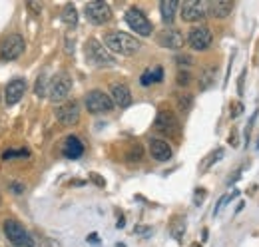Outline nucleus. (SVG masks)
Wrapping results in <instances>:
<instances>
[{
    "instance_id": "nucleus-1",
    "label": "nucleus",
    "mask_w": 259,
    "mask_h": 247,
    "mask_svg": "<svg viewBox=\"0 0 259 247\" xmlns=\"http://www.w3.org/2000/svg\"><path fill=\"white\" fill-rule=\"evenodd\" d=\"M104 44H106L108 50H112L116 54H122V56H134L142 48L138 38H134L128 32H110V34L104 36Z\"/></svg>"
},
{
    "instance_id": "nucleus-2",
    "label": "nucleus",
    "mask_w": 259,
    "mask_h": 247,
    "mask_svg": "<svg viewBox=\"0 0 259 247\" xmlns=\"http://www.w3.org/2000/svg\"><path fill=\"white\" fill-rule=\"evenodd\" d=\"M84 56H86V60L90 62L92 66H98V68H110V66L116 64L114 56L110 54V50H108L106 46H102V42L96 40V38H90V40L86 42V46H84Z\"/></svg>"
},
{
    "instance_id": "nucleus-3",
    "label": "nucleus",
    "mask_w": 259,
    "mask_h": 247,
    "mask_svg": "<svg viewBox=\"0 0 259 247\" xmlns=\"http://www.w3.org/2000/svg\"><path fill=\"white\" fill-rule=\"evenodd\" d=\"M4 235L8 237V241L14 247H34L32 235L16 219H6L4 221Z\"/></svg>"
},
{
    "instance_id": "nucleus-4",
    "label": "nucleus",
    "mask_w": 259,
    "mask_h": 247,
    "mask_svg": "<svg viewBox=\"0 0 259 247\" xmlns=\"http://www.w3.org/2000/svg\"><path fill=\"white\" fill-rule=\"evenodd\" d=\"M86 110L90 114H108L114 110V102L110 98V94L102 92V90H92V92L86 94Z\"/></svg>"
},
{
    "instance_id": "nucleus-5",
    "label": "nucleus",
    "mask_w": 259,
    "mask_h": 247,
    "mask_svg": "<svg viewBox=\"0 0 259 247\" xmlns=\"http://www.w3.org/2000/svg\"><path fill=\"white\" fill-rule=\"evenodd\" d=\"M154 128H156L160 134L167 136V138H178V136H180V130H182L180 120H178L169 110H160V112H158Z\"/></svg>"
},
{
    "instance_id": "nucleus-6",
    "label": "nucleus",
    "mask_w": 259,
    "mask_h": 247,
    "mask_svg": "<svg viewBox=\"0 0 259 247\" xmlns=\"http://www.w3.org/2000/svg\"><path fill=\"white\" fill-rule=\"evenodd\" d=\"M72 90V78L66 74V72H60L56 74L52 80H50V86H48V98L52 102H62L68 98V94Z\"/></svg>"
},
{
    "instance_id": "nucleus-7",
    "label": "nucleus",
    "mask_w": 259,
    "mask_h": 247,
    "mask_svg": "<svg viewBox=\"0 0 259 247\" xmlns=\"http://www.w3.org/2000/svg\"><path fill=\"white\" fill-rule=\"evenodd\" d=\"M86 18H88V22L102 26L112 18V8L104 0H92L86 4Z\"/></svg>"
},
{
    "instance_id": "nucleus-8",
    "label": "nucleus",
    "mask_w": 259,
    "mask_h": 247,
    "mask_svg": "<svg viewBox=\"0 0 259 247\" xmlns=\"http://www.w3.org/2000/svg\"><path fill=\"white\" fill-rule=\"evenodd\" d=\"M24 52V38L20 34H10L0 44V58L2 60H16Z\"/></svg>"
},
{
    "instance_id": "nucleus-9",
    "label": "nucleus",
    "mask_w": 259,
    "mask_h": 247,
    "mask_svg": "<svg viewBox=\"0 0 259 247\" xmlns=\"http://www.w3.org/2000/svg\"><path fill=\"white\" fill-rule=\"evenodd\" d=\"M126 24H128L132 30L140 36H150L152 34V22L148 20V16L140 10V8H130L126 12Z\"/></svg>"
},
{
    "instance_id": "nucleus-10",
    "label": "nucleus",
    "mask_w": 259,
    "mask_h": 247,
    "mask_svg": "<svg viewBox=\"0 0 259 247\" xmlns=\"http://www.w3.org/2000/svg\"><path fill=\"white\" fill-rule=\"evenodd\" d=\"M182 8V18L186 22H199L207 16V2L203 0H186L180 4Z\"/></svg>"
},
{
    "instance_id": "nucleus-11",
    "label": "nucleus",
    "mask_w": 259,
    "mask_h": 247,
    "mask_svg": "<svg viewBox=\"0 0 259 247\" xmlns=\"http://www.w3.org/2000/svg\"><path fill=\"white\" fill-rule=\"evenodd\" d=\"M211 42H213V34L207 26H194L188 34V44L197 52L207 50L211 46Z\"/></svg>"
},
{
    "instance_id": "nucleus-12",
    "label": "nucleus",
    "mask_w": 259,
    "mask_h": 247,
    "mask_svg": "<svg viewBox=\"0 0 259 247\" xmlns=\"http://www.w3.org/2000/svg\"><path fill=\"white\" fill-rule=\"evenodd\" d=\"M26 92V80L24 78H14L12 82L6 84V90H4V102L6 106H14L22 100V96Z\"/></svg>"
},
{
    "instance_id": "nucleus-13",
    "label": "nucleus",
    "mask_w": 259,
    "mask_h": 247,
    "mask_svg": "<svg viewBox=\"0 0 259 247\" xmlns=\"http://www.w3.org/2000/svg\"><path fill=\"white\" fill-rule=\"evenodd\" d=\"M56 118L64 126H74L80 120V106L76 102H66L56 110Z\"/></svg>"
},
{
    "instance_id": "nucleus-14",
    "label": "nucleus",
    "mask_w": 259,
    "mask_h": 247,
    "mask_svg": "<svg viewBox=\"0 0 259 247\" xmlns=\"http://www.w3.org/2000/svg\"><path fill=\"white\" fill-rule=\"evenodd\" d=\"M158 42L163 48H169V50H180L184 46V36L182 32L176 30V28H167L158 36Z\"/></svg>"
},
{
    "instance_id": "nucleus-15",
    "label": "nucleus",
    "mask_w": 259,
    "mask_h": 247,
    "mask_svg": "<svg viewBox=\"0 0 259 247\" xmlns=\"http://www.w3.org/2000/svg\"><path fill=\"white\" fill-rule=\"evenodd\" d=\"M110 98L118 108H128L132 106V92L126 84H112L110 88Z\"/></svg>"
},
{
    "instance_id": "nucleus-16",
    "label": "nucleus",
    "mask_w": 259,
    "mask_h": 247,
    "mask_svg": "<svg viewBox=\"0 0 259 247\" xmlns=\"http://www.w3.org/2000/svg\"><path fill=\"white\" fill-rule=\"evenodd\" d=\"M150 154H152L154 159H158V161H167V159H171L174 152H171V148H169L167 142L154 138V140H150Z\"/></svg>"
},
{
    "instance_id": "nucleus-17",
    "label": "nucleus",
    "mask_w": 259,
    "mask_h": 247,
    "mask_svg": "<svg viewBox=\"0 0 259 247\" xmlns=\"http://www.w3.org/2000/svg\"><path fill=\"white\" fill-rule=\"evenodd\" d=\"M233 10V2L231 0H211L207 2V14L213 18H227Z\"/></svg>"
},
{
    "instance_id": "nucleus-18",
    "label": "nucleus",
    "mask_w": 259,
    "mask_h": 247,
    "mask_svg": "<svg viewBox=\"0 0 259 247\" xmlns=\"http://www.w3.org/2000/svg\"><path fill=\"white\" fill-rule=\"evenodd\" d=\"M62 154L70 159H78L80 155L84 154V144L80 142V138L76 136H68L64 140V148H62Z\"/></svg>"
},
{
    "instance_id": "nucleus-19",
    "label": "nucleus",
    "mask_w": 259,
    "mask_h": 247,
    "mask_svg": "<svg viewBox=\"0 0 259 247\" xmlns=\"http://www.w3.org/2000/svg\"><path fill=\"white\" fill-rule=\"evenodd\" d=\"M178 8H180V2H176V0H163V2H160V12H162V20L165 24L174 22Z\"/></svg>"
},
{
    "instance_id": "nucleus-20",
    "label": "nucleus",
    "mask_w": 259,
    "mask_h": 247,
    "mask_svg": "<svg viewBox=\"0 0 259 247\" xmlns=\"http://www.w3.org/2000/svg\"><path fill=\"white\" fill-rule=\"evenodd\" d=\"M215 78H218V70L213 66H207L201 70V76H199V90H207L215 84Z\"/></svg>"
},
{
    "instance_id": "nucleus-21",
    "label": "nucleus",
    "mask_w": 259,
    "mask_h": 247,
    "mask_svg": "<svg viewBox=\"0 0 259 247\" xmlns=\"http://www.w3.org/2000/svg\"><path fill=\"white\" fill-rule=\"evenodd\" d=\"M60 18H62V22H64L66 26H70V28H76V24H78V12H76V6H74L72 2L64 4Z\"/></svg>"
},
{
    "instance_id": "nucleus-22",
    "label": "nucleus",
    "mask_w": 259,
    "mask_h": 247,
    "mask_svg": "<svg viewBox=\"0 0 259 247\" xmlns=\"http://www.w3.org/2000/svg\"><path fill=\"white\" fill-rule=\"evenodd\" d=\"M224 157V150L222 148H218V150H213V152H209V154L205 155V159L199 163V172H207L215 161H220Z\"/></svg>"
},
{
    "instance_id": "nucleus-23",
    "label": "nucleus",
    "mask_w": 259,
    "mask_h": 247,
    "mask_svg": "<svg viewBox=\"0 0 259 247\" xmlns=\"http://www.w3.org/2000/svg\"><path fill=\"white\" fill-rule=\"evenodd\" d=\"M169 231H171V235L180 241L182 237H184V233H186V219L184 217H176L174 221H171V227H169Z\"/></svg>"
},
{
    "instance_id": "nucleus-24",
    "label": "nucleus",
    "mask_w": 259,
    "mask_h": 247,
    "mask_svg": "<svg viewBox=\"0 0 259 247\" xmlns=\"http://www.w3.org/2000/svg\"><path fill=\"white\" fill-rule=\"evenodd\" d=\"M176 102H178V108H180L182 112H190L192 106H194V96L188 92L178 94V96H176Z\"/></svg>"
},
{
    "instance_id": "nucleus-25",
    "label": "nucleus",
    "mask_w": 259,
    "mask_h": 247,
    "mask_svg": "<svg viewBox=\"0 0 259 247\" xmlns=\"http://www.w3.org/2000/svg\"><path fill=\"white\" fill-rule=\"evenodd\" d=\"M48 86H50V82H46V76H40V78L36 80V86H34L36 96H38V98L48 96Z\"/></svg>"
},
{
    "instance_id": "nucleus-26",
    "label": "nucleus",
    "mask_w": 259,
    "mask_h": 247,
    "mask_svg": "<svg viewBox=\"0 0 259 247\" xmlns=\"http://www.w3.org/2000/svg\"><path fill=\"white\" fill-rule=\"evenodd\" d=\"M30 152L28 150H6L2 154V159H14V157H28Z\"/></svg>"
},
{
    "instance_id": "nucleus-27",
    "label": "nucleus",
    "mask_w": 259,
    "mask_h": 247,
    "mask_svg": "<svg viewBox=\"0 0 259 247\" xmlns=\"http://www.w3.org/2000/svg\"><path fill=\"white\" fill-rule=\"evenodd\" d=\"M142 155H144L142 146H140V144H136V146L132 148V152L128 154V159H130V161H140V159H142Z\"/></svg>"
},
{
    "instance_id": "nucleus-28",
    "label": "nucleus",
    "mask_w": 259,
    "mask_h": 247,
    "mask_svg": "<svg viewBox=\"0 0 259 247\" xmlns=\"http://www.w3.org/2000/svg\"><path fill=\"white\" fill-rule=\"evenodd\" d=\"M229 108H231V112H229V114H231V118H233V120H235V118H239V116H241V112H243V104H241L239 100H237V102H231V106H229Z\"/></svg>"
},
{
    "instance_id": "nucleus-29",
    "label": "nucleus",
    "mask_w": 259,
    "mask_h": 247,
    "mask_svg": "<svg viewBox=\"0 0 259 247\" xmlns=\"http://www.w3.org/2000/svg\"><path fill=\"white\" fill-rule=\"evenodd\" d=\"M190 82H192V80H190V74L184 72V70H180V72H178V84H180V86H188Z\"/></svg>"
},
{
    "instance_id": "nucleus-30",
    "label": "nucleus",
    "mask_w": 259,
    "mask_h": 247,
    "mask_svg": "<svg viewBox=\"0 0 259 247\" xmlns=\"http://www.w3.org/2000/svg\"><path fill=\"white\" fill-rule=\"evenodd\" d=\"M142 86H150V84H154V80H152V70H146L144 74H142Z\"/></svg>"
},
{
    "instance_id": "nucleus-31",
    "label": "nucleus",
    "mask_w": 259,
    "mask_h": 247,
    "mask_svg": "<svg viewBox=\"0 0 259 247\" xmlns=\"http://www.w3.org/2000/svg\"><path fill=\"white\" fill-rule=\"evenodd\" d=\"M152 80H154V82H162L163 80V70L160 68V66L152 70Z\"/></svg>"
},
{
    "instance_id": "nucleus-32",
    "label": "nucleus",
    "mask_w": 259,
    "mask_h": 247,
    "mask_svg": "<svg viewBox=\"0 0 259 247\" xmlns=\"http://www.w3.org/2000/svg\"><path fill=\"white\" fill-rule=\"evenodd\" d=\"M203 199H205V191H203V187H197V191H195V197H194L195 205H199Z\"/></svg>"
},
{
    "instance_id": "nucleus-33",
    "label": "nucleus",
    "mask_w": 259,
    "mask_h": 247,
    "mask_svg": "<svg viewBox=\"0 0 259 247\" xmlns=\"http://www.w3.org/2000/svg\"><path fill=\"white\" fill-rule=\"evenodd\" d=\"M229 199H231V197H229V195H224V197H222V199H220V201H218V205H215V210H213V216H218V214H220V212H222V208H224V205H226V201H229Z\"/></svg>"
},
{
    "instance_id": "nucleus-34",
    "label": "nucleus",
    "mask_w": 259,
    "mask_h": 247,
    "mask_svg": "<svg viewBox=\"0 0 259 247\" xmlns=\"http://www.w3.org/2000/svg\"><path fill=\"white\" fill-rule=\"evenodd\" d=\"M10 187H12V191H14L16 195H20V193H24V185H22V184H18V182H12V184H10Z\"/></svg>"
},
{
    "instance_id": "nucleus-35",
    "label": "nucleus",
    "mask_w": 259,
    "mask_h": 247,
    "mask_svg": "<svg viewBox=\"0 0 259 247\" xmlns=\"http://www.w3.org/2000/svg\"><path fill=\"white\" fill-rule=\"evenodd\" d=\"M90 178H92V182L96 185H100V187H104L106 185V182H104V178H100L98 174H90Z\"/></svg>"
},
{
    "instance_id": "nucleus-36",
    "label": "nucleus",
    "mask_w": 259,
    "mask_h": 247,
    "mask_svg": "<svg viewBox=\"0 0 259 247\" xmlns=\"http://www.w3.org/2000/svg\"><path fill=\"white\" fill-rule=\"evenodd\" d=\"M243 82H245V70L241 72V76H239V86H237V92H239V96L243 94Z\"/></svg>"
},
{
    "instance_id": "nucleus-37",
    "label": "nucleus",
    "mask_w": 259,
    "mask_h": 247,
    "mask_svg": "<svg viewBox=\"0 0 259 247\" xmlns=\"http://www.w3.org/2000/svg\"><path fill=\"white\" fill-rule=\"evenodd\" d=\"M176 60H178V64H186V66L192 64V58H190V56H178Z\"/></svg>"
},
{
    "instance_id": "nucleus-38",
    "label": "nucleus",
    "mask_w": 259,
    "mask_h": 247,
    "mask_svg": "<svg viewBox=\"0 0 259 247\" xmlns=\"http://www.w3.org/2000/svg\"><path fill=\"white\" fill-rule=\"evenodd\" d=\"M136 233H144V235H150V233H152V229H148V227H136Z\"/></svg>"
},
{
    "instance_id": "nucleus-39",
    "label": "nucleus",
    "mask_w": 259,
    "mask_h": 247,
    "mask_svg": "<svg viewBox=\"0 0 259 247\" xmlns=\"http://www.w3.org/2000/svg\"><path fill=\"white\" fill-rule=\"evenodd\" d=\"M28 8L34 10V12H40V8H42V6H40L38 2H28Z\"/></svg>"
},
{
    "instance_id": "nucleus-40",
    "label": "nucleus",
    "mask_w": 259,
    "mask_h": 247,
    "mask_svg": "<svg viewBox=\"0 0 259 247\" xmlns=\"http://www.w3.org/2000/svg\"><path fill=\"white\" fill-rule=\"evenodd\" d=\"M229 144H231L233 148L237 146V134H231V136H229Z\"/></svg>"
},
{
    "instance_id": "nucleus-41",
    "label": "nucleus",
    "mask_w": 259,
    "mask_h": 247,
    "mask_svg": "<svg viewBox=\"0 0 259 247\" xmlns=\"http://www.w3.org/2000/svg\"><path fill=\"white\" fill-rule=\"evenodd\" d=\"M88 241H92V243H98V235H96V233H92V235L88 237Z\"/></svg>"
},
{
    "instance_id": "nucleus-42",
    "label": "nucleus",
    "mask_w": 259,
    "mask_h": 247,
    "mask_svg": "<svg viewBox=\"0 0 259 247\" xmlns=\"http://www.w3.org/2000/svg\"><path fill=\"white\" fill-rule=\"evenodd\" d=\"M0 201H2V199H0Z\"/></svg>"
}]
</instances>
